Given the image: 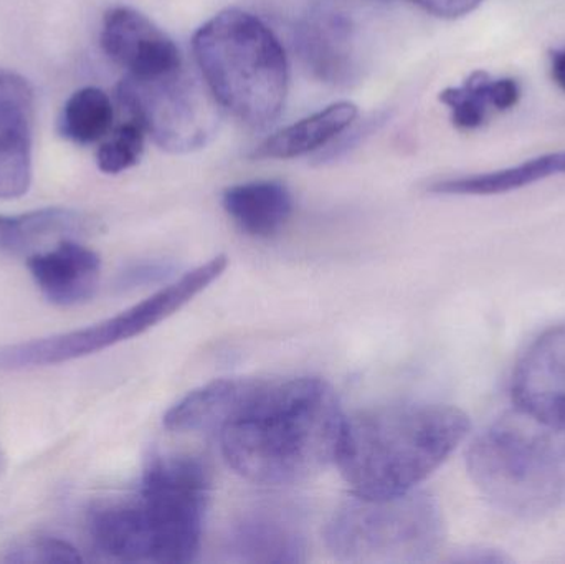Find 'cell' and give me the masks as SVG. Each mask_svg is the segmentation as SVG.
Returning <instances> with one entry per match:
<instances>
[{
	"label": "cell",
	"instance_id": "1",
	"mask_svg": "<svg viewBox=\"0 0 565 564\" xmlns=\"http://www.w3.org/2000/svg\"><path fill=\"white\" fill-rule=\"evenodd\" d=\"M344 416L318 377L250 380L218 430L232 470L262 486H292L335 460Z\"/></svg>",
	"mask_w": 565,
	"mask_h": 564
},
{
	"label": "cell",
	"instance_id": "2",
	"mask_svg": "<svg viewBox=\"0 0 565 564\" xmlns=\"http://www.w3.org/2000/svg\"><path fill=\"white\" fill-rule=\"evenodd\" d=\"M470 417L447 404L402 403L344 417L335 460L354 493L411 492L431 476L470 433Z\"/></svg>",
	"mask_w": 565,
	"mask_h": 564
},
{
	"label": "cell",
	"instance_id": "3",
	"mask_svg": "<svg viewBox=\"0 0 565 564\" xmlns=\"http://www.w3.org/2000/svg\"><path fill=\"white\" fill-rule=\"evenodd\" d=\"M467 469L494 509L518 519L546 515L565 503V429L514 407L475 437Z\"/></svg>",
	"mask_w": 565,
	"mask_h": 564
},
{
	"label": "cell",
	"instance_id": "4",
	"mask_svg": "<svg viewBox=\"0 0 565 564\" xmlns=\"http://www.w3.org/2000/svg\"><path fill=\"white\" fill-rule=\"evenodd\" d=\"M192 49L222 109L250 128L277 121L288 93V62L264 20L242 9L224 10L195 32Z\"/></svg>",
	"mask_w": 565,
	"mask_h": 564
},
{
	"label": "cell",
	"instance_id": "5",
	"mask_svg": "<svg viewBox=\"0 0 565 564\" xmlns=\"http://www.w3.org/2000/svg\"><path fill=\"white\" fill-rule=\"evenodd\" d=\"M445 539L440 506L425 492L367 497L354 493L326 526V545L339 562L411 564L430 560Z\"/></svg>",
	"mask_w": 565,
	"mask_h": 564
},
{
	"label": "cell",
	"instance_id": "6",
	"mask_svg": "<svg viewBox=\"0 0 565 564\" xmlns=\"http://www.w3.org/2000/svg\"><path fill=\"white\" fill-rule=\"evenodd\" d=\"M211 479L191 456L152 457L138 499L154 542V563H189L201 549Z\"/></svg>",
	"mask_w": 565,
	"mask_h": 564
},
{
	"label": "cell",
	"instance_id": "7",
	"mask_svg": "<svg viewBox=\"0 0 565 564\" xmlns=\"http://www.w3.org/2000/svg\"><path fill=\"white\" fill-rule=\"evenodd\" d=\"M121 108L166 151L189 152L207 145L221 119V105L207 85L184 65L154 78L126 75L116 88Z\"/></svg>",
	"mask_w": 565,
	"mask_h": 564
},
{
	"label": "cell",
	"instance_id": "8",
	"mask_svg": "<svg viewBox=\"0 0 565 564\" xmlns=\"http://www.w3.org/2000/svg\"><path fill=\"white\" fill-rule=\"evenodd\" d=\"M511 400L521 413L565 429V324L544 331L521 354L511 376Z\"/></svg>",
	"mask_w": 565,
	"mask_h": 564
},
{
	"label": "cell",
	"instance_id": "9",
	"mask_svg": "<svg viewBox=\"0 0 565 564\" xmlns=\"http://www.w3.org/2000/svg\"><path fill=\"white\" fill-rule=\"evenodd\" d=\"M102 46L135 78H154L182 66L181 52L171 36L131 7H115L106 12Z\"/></svg>",
	"mask_w": 565,
	"mask_h": 564
},
{
	"label": "cell",
	"instance_id": "10",
	"mask_svg": "<svg viewBox=\"0 0 565 564\" xmlns=\"http://www.w3.org/2000/svg\"><path fill=\"white\" fill-rule=\"evenodd\" d=\"M296 49L309 72L329 85H349L359 72L355 30L348 13L332 3L312 7L295 33Z\"/></svg>",
	"mask_w": 565,
	"mask_h": 564
},
{
	"label": "cell",
	"instance_id": "11",
	"mask_svg": "<svg viewBox=\"0 0 565 564\" xmlns=\"http://www.w3.org/2000/svg\"><path fill=\"white\" fill-rule=\"evenodd\" d=\"M35 96L19 73L0 68V199L22 198L32 182Z\"/></svg>",
	"mask_w": 565,
	"mask_h": 564
},
{
	"label": "cell",
	"instance_id": "12",
	"mask_svg": "<svg viewBox=\"0 0 565 564\" xmlns=\"http://www.w3.org/2000/svg\"><path fill=\"white\" fill-rule=\"evenodd\" d=\"M225 552L237 563H302L306 542L295 517L274 507H257L231 526Z\"/></svg>",
	"mask_w": 565,
	"mask_h": 564
},
{
	"label": "cell",
	"instance_id": "13",
	"mask_svg": "<svg viewBox=\"0 0 565 564\" xmlns=\"http://www.w3.org/2000/svg\"><path fill=\"white\" fill-rule=\"evenodd\" d=\"M26 267L46 301L55 307L85 304L98 290L102 260L92 248L73 238L26 258Z\"/></svg>",
	"mask_w": 565,
	"mask_h": 564
},
{
	"label": "cell",
	"instance_id": "14",
	"mask_svg": "<svg viewBox=\"0 0 565 564\" xmlns=\"http://www.w3.org/2000/svg\"><path fill=\"white\" fill-rule=\"evenodd\" d=\"M89 535L98 552L122 563H154V542L138 499L96 506L89 512Z\"/></svg>",
	"mask_w": 565,
	"mask_h": 564
},
{
	"label": "cell",
	"instance_id": "15",
	"mask_svg": "<svg viewBox=\"0 0 565 564\" xmlns=\"http://www.w3.org/2000/svg\"><path fill=\"white\" fill-rule=\"evenodd\" d=\"M89 227L92 222L86 215L66 207L0 215V251L12 255H33L49 241L73 238L88 232Z\"/></svg>",
	"mask_w": 565,
	"mask_h": 564
},
{
	"label": "cell",
	"instance_id": "16",
	"mask_svg": "<svg viewBox=\"0 0 565 564\" xmlns=\"http://www.w3.org/2000/svg\"><path fill=\"white\" fill-rule=\"evenodd\" d=\"M521 99V86L514 78H493L490 73H471L460 86L440 93V102L450 109L457 128L478 129L493 111H508Z\"/></svg>",
	"mask_w": 565,
	"mask_h": 564
},
{
	"label": "cell",
	"instance_id": "17",
	"mask_svg": "<svg viewBox=\"0 0 565 564\" xmlns=\"http://www.w3.org/2000/svg\"><path fill=\"white\" fill-rule=\"evenodd\" d=\"M355 116L358 106L354 103H334L265 139L255 149L254 158L289 159L308 155L344 132L354 123Z\"/></svg>",
	"mask_w": 565,
	"mask_h": 564
},
{
	"label": "cell",
	"instance_id": "18",
	"mask_svg": "<svg viewBox=\"0 0 565 564\" xmlns=\"http://www.w3.org/2000/svg\"><path fill=\"white\" fill-rule=\"evenodd\" d=\"M224 207L242 231L254 237H271L291 215L292 199L280 182H247L225 191Z\"/></svg>",
	"mask_w": 565,
	"mask_h": 564
},
{
	"label": "cell",
	"instance_id": "19",
	"mask_svg": "<svg viewBox=\"0 0 565 564\" xmlns=\"http://www.w3.org/2000/svg\"><path fill=\"white\" fill-rule=\"evenodd\" d=\"M559 174H565V151L547 152L500 171L445 179L430 185V191L445 195L507 194Z\"/></svg>",
	"mask_w": 565,
	"mask_h": 564
},
{
	"label": "cell",
	"instance_id": "20",
	"mask_svg": "<svg viewBox=\"0 0 565 564\" xmlns=\"http://www.w3.org/2000/svg\"><path fill=\"white\" fill-rule=\"evenodd\" d=\"M115 106L103 89L86 86L66 99L58 119L63 138L88 146L102 141L111 132Z\"/></svg>",
	"mask_w": 565,
	"mask_h": 564
},
{
	"label": "cell",
	"instance_id": "21",
	"mask_svg": "<svg viewBox=\"0 0 565 564\" xmlns=\"http://www.w3.org/2000/svg\"><path fill=\"white\" fill-rule=\"evenodd\" d=\"M145 136L142 126L131 118L111 129L96 152L98 168L106 174H119L138 164L145 151Z\"/></svg>",
	"mask_w": 565,
	"mask_h": 564
},
{
	"label": "cell",
	"instance_id": "22",
	"mask_svg": "<svg viewBox=\"0 0 565 564\" xmlns=\"http://www.w3.org/2000/svg\"><path fill=\"white\" fill-rule=\"evenodd\" d=\"M7 563L15 564H76L83 558L78 550L65 540L39 536L19 543L7 553Z\"/></svg>",
	"mask_w": 565,
	"mask_h": 564
},
{
	"label": "cell",
	"instance_id": "23",
	"mask_svg": "<svg viewBox=\"0 0 565 564\" xmlns=\"http://www.w3.org/2000/svg\"><path fill=\"white\" fill-rule=\"evenodd\" d=\"M427 12L444 19H458L473 12L483 0H412Z\"/></svg>",
	"mask_w": 565,
	"mask_h": 564
},
{
	"label": "cell",
	"instance_id": "24",
	"mask_svg": "<svg viewBox=\"0 0 565 564\" xmlns=\"http://www.w3.org/2000/svg\"><path fill=\"white\" fill-rule=\"evenodd\" d=\"M467 555L458 558V562H468V563H504L510 562V558L498 553L497 550H480L475 549L470 550V552H465Z\"/></svg>",
	"mask_w": 565,
	"mask_h": 564
},
{
	"label": "cell",
	"instance_id": "25",
	"mask_svg": "<svg viewBox=\"0 0 565 564\" xmlns=\"http://www.w3.org/2000/svg\"><path fill=\"white\" fill-rule=\"evenodd\" d=\"M551 72H553L554 82L565 92V50L551 53Z\"/></svg>",
	"mask_w": 565,
	"mask_h": 564
}]
</instances>
